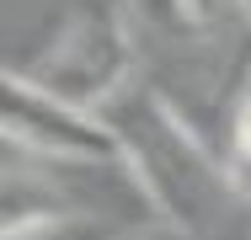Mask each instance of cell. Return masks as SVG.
<instances>
[{
  "mask_svg": "<svg viewBox=\"0 0 251 240\" xmlns=\"http://www.w3.org/2000/svg\"><path fill=\"white\" fill-rule=\"evenodd\" d=\"M0 134H5V149L38 155V160H64V166L123 160V144L101 112L70 107L11 70H5V91H0Z\"/></svg>",
  "mask_w": 251,
  "mask_h": 240,
  "instance_id": "3957f363",
  "label": "cell"
},
{
  "mask_svg": "<svg viewBox=\"0 0 251 240\" xmlns=\"http://www.w3.org/2000/svg\"><path fill=\"white\" fill-rule=\"evenodd\" d=\"M241 22H246V27H251V0H241Z\"/></svg>",
  "mask_w": 251,
  "mask_h": 240,
  "instance_id": "277c9868",
  "label": "cell"
},
{
  "mask_svg": "<svg viewBox=\"0 0 251 240\" xmlns=\"http://www.w3.org/2000/svg\"><path fill=\"white\" fill-rule=\"evenodd\" d=\"M101 118L112 123V134L123 144V160H128L134 182L145 187L150 208L176 235L208 240L230 219V208H235L241 197L230 187L225 160H219L145 80H134Z\"/></svg>",
  "mask_w": 251,
  "mask_h": 240,
  "instance_id": "6da1fadb",
  "label": "cell"
},
{
  "mask_svg": "<svg viewBox=\"0 0 251 240\" xmlns=\"http://www.w3.org/2000/svg\"><path fill=\"white\" fill-rule=\"evenodd\" d=\"M5 70L70 107L107 112L139 80V38L128 27L123 0H80L75 11L59 16L53 38L38 53H27L22 64H5Z\"/></svg>",
  "mask_w": 251,
  "mask_h": 240,
  "instance_id": "7a4b0ae2",
  "label": "cell"
}]
</instances>
